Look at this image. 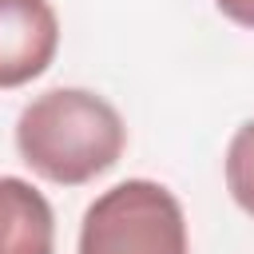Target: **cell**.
I'll list each match as a JSON object with an SVG mask.
<instances>
[{
  "mask_svg": "<svg viewBox=\"0 0 254 254\" xmlns=\"http://www.w3.org/2000/svg\"><path fill=\"white\" fill-rule=\"evenodd\" d=\"M60 48V20L48 0H0V87L40 79Z\"/></svg>",
  "mask_w": 254,
  "mask_h": 254,
  "instance_id": "cell-3",
  "label": "cell"
},
{
  "mask_svg": "<svg viewBox=\"0 0 254 254\" xmlns=\"http://www.w3.org/2000/svg\"><path fill=\"white\" fill-rule=\"evenodd\" d=\"M226 190L254 218V119H246L226 147Z\"/></svg>",
  "mask_w": 254,
  "mask_h": 254,
  "instance_id": "cell-5",
  "label": "cell"
},
{
  "mask_svg": "<svg viewBox=\"0 0 254 254\" xmlns=\"http://www.w3.org/2000/svg\"><path fill=\"white\" fill-rule=\"evenodd\" d=\"M0 254H56L52 202L16 175H0Z\"/></svg>",
  "mask_w": 254,
  "mask_h": 254,
  "instance_id": "cell-4",
  "label": "cell"
},
{
  "mask_svg": "<svg viewBox=\"0 0 254 254\" xmlns=\"http://www.w3.org/2000/svg\"><path fill=\"white\" fill-rule=\"evenodd\" d=\"M214 4L226 20H234L242 28H254V0H214Z\"/></svg>",
  "mask_w": 254,
  "mask_h": 254,
  "instance_id": "cell-6",
  "label": "cell"
},
{
  "mask_svg": "<svg viewBox=\"0 0 254 254\" xmlns=\"http://www.w3.org/2000/svg\"><path fill=\"white\" fill-rule=\"evenodd\" d=\"M75 254H190L183 202L151 179L115 183L83 210Z\"/></svg>",
  "mask_w": 254,
  "mask_h": 254,
  "instance_id": "cell-2",
  "label": "cell"
},
{
  "mask_svg": "<svg viewBox=\"0 0 254 254\" xmlns=\"http://www.w3.org/2000/svg\"><path fill=\"white\" fill-rule=\"evenodd\" d=\"M127 147L119 111L87 87H52L16 119L20 159L48 183L83 187L111 171Z\"/></svg>",
  "mask_w": 254,
  "mask_h": 254,
  "instance_id": "cell-1",
  "label": "cell"
}]
</instances>
